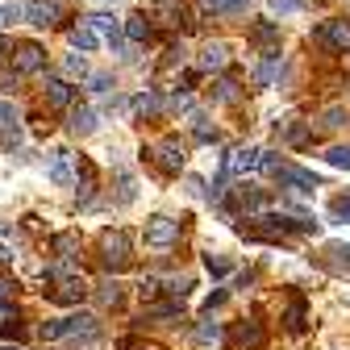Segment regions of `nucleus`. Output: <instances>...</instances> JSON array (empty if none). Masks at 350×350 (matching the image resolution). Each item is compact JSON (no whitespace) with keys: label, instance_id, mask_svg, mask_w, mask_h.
I'll list each match as a JSON object with an SVG mask.
<instances>
[{"label":"nucleus","instance_id":"nucleus-2","mask_svg":"<svg viewBox=\"0 0 350 350\" xmlns=\"http://www.w3.org/2000/svg\"><path fill=\"white\" fill-rule=\"evenodd\" d=\"M100 334V321L92 313H67V317H55V321H42V338L46 342H96Z\"/></svg>","mask_w":350,"mask_h":350},{"label":"nucleus","instance_id":"nucleus-36","mask_svg":"<svg viewBox=\"0 0 350 350\" xmlns=\"http://www.w3.org/2000/svg\"><path fill=\"white\" fill-rule=\"evenodd\" d=\"M204 262H208V271H213V275H226V271H230V262H226V258H213V254H208Z\"/></svg>","mask_w":350,"mask_h":350},{"label":"nucleus","instance_id":"nucleus-3","mask_svg":"<svg viewBox=\"0 0 350 350\" xmlns=\"http://www.w3.org/2000/svg\"><path fill=\"white\" fill-rule=\"evenodd\" d=\"M142 154H146L163 175H180L184 163H188V142H184L180 134H167V138H159L154 146H146Z\"/></svg>","mask_w":350,"mask_h":350},{"label":"nucleus","instance_id":"nucleus-7","mask_svg":"<svg viewBox=\"0 0 350 350\" xmlns=\"http://www.w3.org/2000/svg\"><path fill=\"white\" fill-rule=\"evenodd\" d=\"M258 163H262V150H254V146H238V150L226 154L221 175H226V180H230V175H246V171H258Z\"/></svg>","mask_w":350,"mask_h":350},{"label":"nucleus","instance_id":"nucleus-34","mask_svg":"<svg viewBox=\"0 0 350 350\" xmlns=\"http://www.w3.org/2000/svg\"><path fill=\"white\" fill-rule=\"evenodd\" d=\"M109 83H113V79H109L105 71H100V75H88V88H92V92H109Z\"/></svg>","mask_w":350,"mask_h":350},{"label":"nucleus","instance_id":"nucleus-8","mask_svg":"<svg viewBox=\"0 0 350 350\" xmlns=\"http://www.w3.org/2000/svg\"><path fill=\"white\" fill-rule=\"evenodd\" d=\"M262 342H267L262 321H238V325L230 329V346H234V350H258Z\"/></svg>","mask_w":350,"mask_h":350},{"label":"nucleus","instance_id":"nucleus-18","mask_svg":"<svg viewBox=\"0 0 350 350\" xmlns=\"http://www.w3.org/2000/svg\"><path fill=\"white\" fill-rule=\"evenodd\" d=\"M146 9L150 13H163L167 25H192V21H184V0H150Z\"/></svg>","mask_w":350,"mask_h":350},{"label":"nucleus","instance_id":"nucleus-28","mask_svg":"<svg viewBox=\"0 0 350 350\" xmlns=\"http://www.w3.org/2000/svg\"><path fill=\"white\" fill-rule=\"evenodd\" d=\"M325 163H329V167H346V171H350V146H329V150H325Z\"/></svg>","mask_w":350,"mask_h":350},{"label":"nucleus","instance_id":"nucleus-37","mask_svg":"<svg viewBox=\"0 0 350 350\" xmlns=\"http://www.w3.org/2000/svg\"><path fill=\"white\" fill-rule=\"evenodd\" d=\"M334 213H338V217H346V221H350V196H338V200H334Z\"/></svg>","mask_w":350,"mask_h":350},{"label":"nucleus","instance_id":"nucleus-14","mask_svg":"<svg viewBox=\"0 0 350 350\" xmlns=\"http://www.w3.org/2000/svg\"><path fill=\"white\" fill-rule=\"evenodd\" d=\"M42 92H46V105H51V109H71V100H75V88H71L67 79H46V88H42Z\"/></svg>","mask_w":350,"mask_h":350},{"label":"nucleus","instance_id":"nucleus-25","mask_svg":"<svg viewBox=\"0 0 350 350\" xmlns=\"http://www.w3.org/2000/svg\"><path fill=\"white\" fill-rule=\"evenodd\" d=\"M51 246H55L59 258H79V238H75V234H59Z\"/></svg>","mask_w":350,"mask_h":350},{"label":"nucleus","instance_id":"nucleus-22","mask_svg":"<svg viewBox=\"0 0 350 350\" xmlns=\"http://www.w3.org/2000/svg\"><path fill=\"white\" fill-rule=\"evenodd\" d=\"M67 38H71V46H75V51H96V42H100V38L92 33V25H88V21L71 25V33H67Z\"/></svg>","mask_w":350,"mask_h":350},{"label":"nucleus","instance_id":"nucleus-9","mask_svg":"<svg viewBox=\"0 0 350 350\" xmlns=\"http://www.w3.org/2000/svg\"><path fill=\"white\" fill-rule=\"evenodd\" d=\"M42 67H46V51H42L38 42H21V46L13 51V71L17 75H33Z\"/></svg>","mask_w":350,"mask_h":350},{"label":"nucleus","instance_id":"nucleus-29","mask_svg":"<svg viewBox=\"0 0 350 350\" xmlns=\"http://www.w3.org/2000/svg\"><path fill=\"white\" fill-rule=\"evenodd\" d=\"M192 129H196V142H217V129H213V125H208L200 113L192 117Z\"/></svg>","mask_w":350,"mask_h":350},{"label":"nucleus","instance_id":"nucleus-40","mask_svg":"<svg viewBox=\"0 0 350 350\" xmlns=\"http://www.w3.org/2000/svg\"><path fill=\"white\" fill-rule=\"evenodd\" d=\"M9 262H13V254H9V246H5V242H0V271H5Z\"/></svg>","mask_w":350,"mask_h":350},{"label":"nucleus","instance_id":"nucleus-38","mask_svg":"<svg viewBox=\"0 0 350 350\" xmlns=\"http://www.w3.org/2000/svg\"><path fill=\"white\" fill-rule=\"evenodd\" d=\"M217 304H226V292H213V296H208V300H204V309H208V313H213V309H217Z\"/></svg>","mask_w":350,"mask_h":350},{"label":"nucleus","instance_id":"nucleus-6","mask_svg":"<svg viewBox=\"0 0 350 350\" xmlns=\"http://www.w3.org/2000/svg\"><path fill=\"white\" fill-rule=\"evenodd\" d=\"M180 221L175 217H154V221L146 226V246H154V250H167V246H175L180 242Z\"/></svg>","mask_w":350,"mask_h":350},{"label":"nucleus","instance_id":"nucleus-31","mask_svg":"<svg viewBox=\"0 0 350 350\" xmlns=\"http://www.w3.org/2000/svg\"><path fill=\"white\" fill-rule=\"evenodd\" d=\"M100 304H105V309H117V304H121V288L117 284H100Z\"/></svg>","mask_w":350,"mask_h":350},{"label":"nucleus","instance_id":"nucleus-13","mask_svg":"<svg viewBox=\"0 0 350 350\" xmlns=\"http://www.w3.org/2000/svg\"><path fill=\"white\" fill-rule=\"evenodd\" d=\"M83 21L92 25V33H96V38H109V46H113V51H121V21H117V17L96 13V17H83Z\"/></svg>","mask_w":350,"mask_h":350},{"label":"nucleus","instance_id":"nucleus-15","mask_svg":"<svg viewBox=\"0 0 350 350\" xmlns=\"http://www.w3.org/2000/svg\"><path fill=\"white\" fill-rule=\"evenodd\" d=\"M21 138V117H17V109L9 105V100H0V142H17Z\"/></svg>","mask_w":350,"mask_h":350},{"label":"nucleus","instance_id":"nucleus-26","mask_svg":"<svg viewBox=\"0 0 350 350\" xmlns=\"http://www.w3.org/2000/svg\"><path fill=\"white\" fill-rule=\"evenodd\" d=\"M304 325H309V321H304V296H292V304H288V329L300 334Z\"/></svg>","mask_w":350,"mask_h":350},{"label":"nucleus","instance_id":"nucleus-4","mask_svg":"<svg viewBox=\"0 0 350 350\" xmlns=\"http://www.w3.org/2000/svg\"><path fill=\"white\" fill-rule=\"evenodd\" d=\"M100 262H105V271H113V275L134 262V258H129V234L125 230H105L100 234Z\"/></svg>","mask_w":350,"mask_h":350},{"label":"nucleus","instance_id":"nucleus-11","mask_svg":"<svg viewBox=\"0 0 350 350\" xmlns=\"http://www.w3.org/2000/svg\"><path fill=\"white\" fill-rule=\"evenodd\" d=\"M317 262H321L325 271H334V275H350V246L346 242H329Z\"/></svg>","mask_w":350,"mask_h":350},{"label":"nucleus","instance_id":"nucleus-16","mask_svg":"<svg viewBox=\"0 0 350 350\" xmlns=\"http://www.w3.org/2000/svg\"><path fill=\"white\" fill-rule=\"evenodd\" d=\"M250 42H254V46H262V55H267V51H280V25L254 21V25H250Z\"/></svg>","mask_w":350,"mask_h":350},{"label":"nucleus","instance_id":"nucleus-19","mask_svg":"<svg viewBox=\"0 0 350 350\" xmlns=\"http://www.w3.org/2000/svg\"><path fill=\"white\" fill-rule=\"evenodd\" d=\"M67 129H71V134H79V138H88V134H92V129H96V113L92 109H71L67 113Z\"/></svg>","mask_w":350,"mask_h":350},{"label":"nucleus","instance_id":"nucleus-30","mask_svg":"<svg viewBox=\"0 0 350 350\" xmlns=\"http://www.w3.org/2000/svg\"><path fill=\"white\" fill-rule=\"evenodd\" d=\"M217 100H221V105H234L238 100V83L234 79H221V83H217V92H213Z\"/></svg>","mask_w":350,"mask_h":350},{"label":"nucleus","instance_id":"nucleus-35","mask_svg":"<svg viewBox=\"0 0 350 350\" xmlns=\"http://www.w3.org/2000/svg\"><path fill=\"white\" fill-rule=\"evenodd\" d=\"M17 71H0V92H13V88H17Z\"/></svg>","mask_w":350,"mask_h":350},{"label":"nucleus","instance_id":"nucleus-10","mask_svg":"<svg viewBox=\"0 0 350 350\" xmlns=\"http://www.w3.org/2000/svg\"><path fill=\"white\" fill-rule=\"evenodd\" d=\"M21 17L38 29H51V25H59V5L55 0H29V5H21Z\"/></svg>","mask_w":350,"mask_h":350},{"label":"nucleus","instance_id":"nucleus-27","mask_svg":"<svg viewBox=\"0 0 350 350\" xmlns=\"http://www.w3.org/2000/svg\"><path fill=\"white\" fill-rule=\"evenodd\" d=\"M200 5H204L208 13H242L250 0H200Z\"/></svg>","mask_w":350,"mask_h":350},{"label":"nucleus","instance_id":"nucleus-5","mask_svg":"<svg viewBox=\"0 0 350 350\" xmlns=\"http://www.w3.org/2000/svg\"><path fill=\"white\" fill-rule=\"evenodd\" d=\"M313 42H317V46H325V51L346 55V51H350V21H346V17H329V21H321V25L313 29Z\"/></svg>","mask_w":350,"mask_h":350},{"label":"nucleus","instance_id":"nucleus-23","mask_svg":"<svg viewBox=\"0 0 350 350\" xmlns=\"http://www.w3.org/2000/svg\"><path fill=\"white\" fill-rule=\"evenodd\" d=\"M121 33H125L129 42H150V33H154V29H150V21H146V17H129V21L121 25Z\"/></svg>","mask_w":350,"mask_h":350},{"label":"nucleus","instance_id":"nucleus-12","mask_svg":"<svg viewBox=\"0 0 350 350\" xmlns=\"http://www.w3.org/2000/svg\"><path fill=\"white\" fill-rule=\"evenodd\" d=\"M88 296V284L83 280H59L55 288H46V300L51 304H79Z\"/></svg>","mask_w":350,"mask_h":350},{"label":"nucleus","instance_id":"nucleus-17","mask_svg":"<svg viewBox=\"0 0 350 350\" xmlns=\"http://www.w3.org/2000/svg\"><path fill=\"white\" fill-rule=\"evenodd\" d=\"M230 63V46L226 42H208V46L200 51V71H221Z\"/></svg>","mask_w":350,"mask_h":350},{"label":"nucleus","instance_id":"nucleus-24","mask_svg":"<svg viewBox=\"0 0 350 350\" xmlns=\"http://www.w3.org/2000/svg\"><path fill=\"white\" fill-rule=\"evenodd\" d=\"M134 113H138V117H159V113H163V96H159V92H142V96L134 100Z\"/></svg>","mask_w":350,"mask_h":350},{"label":"nucleus","instance_id":"nucleus-33","mask_svg":"<svg viewBox=\"0 0 350 350\" xmlns=\"http://www.w3.org/2000/svg\"><path fill=\"white\" fill-rule=\"evenodd\" d=\"M67 75H88V63H83V55H67Z\"/></svg>","mask_w":350,"mask_h":350},{"label":"nucleus","instance_id":"nucleus-1","mask_svg":"<svg viewBox=\"0 0 350 350\" xmlns=\"http://www.w3.org/2000/svg\"><path fill=\"white\" fill-rule=\"evenodd\" d=\"M250 226H242V234L246 238H267V242H275V238H288V234H317V221L313 217H246Z\"/></svg>","mask_w":350,"mask_h":350},{"label":"nucleus","instance_id":"nucleus-39","mask_svg":"<svg viewBox=\"0 0 350 350\" xmlns=\"http://www.w3.org/2000/svg\"><path fill=\"white\" fill-rule=\"evenodd\" d=\"M275 9H280V13H296V9H300V0H275Z\"/></svg>","mask_w":350,"mask_h":350},{"label":"nucleus","instance_id":"nucleus-21","mask_svg":"<svg viewBox=\"0 0 350 350\" xmlns=\"http://www.w3.org/2000/svg\"><path fill=\"white\" fill-rule=\"evenodd\" d=\"M51 180L63 184V188L75 184V175H71V154H67V150H55V154H51Z\"/></svg>","mask_w":350,"mask_h":350},{"label":"nucleus","instance_id":"nucleus-32","mask_svg":"<svg viewBox=\"0 0 350 350\" xmlns=\"http://www.w3.org/2000/svg\"><path fill=\"white\" fill-rule=\"evenodd\" d=\"M21 21V5H0V29H9Z\"/></svg>","mask_w":350,"mask_h":350},{"label":"nucleus","instance_id":"nucleus-41","mask_svg":"<svg viewBox=\"0 0 350 350\" xmlns=\"http://www.w3.org/2000/svg\"><path fill=\"white\" fill-rule=\"evenodd\" d=\"M0 350H17V346H0Z\"/></svg>","mask_w":350,"mask_h":350},{"label":"nucleus","instance_id":"nucleus-20","mask_svg":"<svg viewBox=\"0 0 350 350\" xmlns=\"http://www.w3.org/2000/svg\"><path fill=\"white\" fill-rule=\"evenodd\" d=\"M0 334H5V338L21 334V309L13 300H0Z\"/></svg>","mask_w":350,"mask_h":350}]
</instances>
